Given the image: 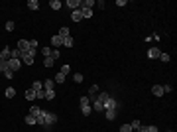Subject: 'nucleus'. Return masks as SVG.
I'll list each match as a JSON object with an SVG mask.
<instances>
[{
    "mask_svg": "<svg viewBox=\"0 0 177 132\" xmlns=\"http://www.w3.org/2000/svg\"><path fill=\"white\" fill-rule=\"evenodd\" d=\"M91 107H93V110H94V113H104V104H103V103H98L97 99H94V101H91Z\"/></svg>",
    "mask_w": 177,
    "mask_h": 132,
    "instance_id": "9",
    "label": "nucleus"
},
{
    "mask_svg": "<svg viewBox=\"0 0 177 132\" xmlns=\"http://www.w3.org/2000/svg\"><path fill=\"white\" fill-rule=\"evenodd\" d=\"M161 89H163V93H171L173 87H171V85H161Z\"/></svg>",
    "mask_w": 177,
    "mask_h": 132,
    "instance_id": "45",
    "label": "nucleus"
},
{
    "mask_svg": "<svg viewBox=\"0 0 177 132\" xmlns=\"http://www.w3.org/2000/svg\"><path fill=\"white\" fill-rule=\"evenodd\" d=\"M59 55H61V53H59V49H53V47H51V55H49V57H51V59H57Z\"/></svg>",
    "mask_w": 177,
    "mask_h": 132,
    "instance_id": "39",
    "label": "nucleus"
},
{
    "mask_svg": "<svg viewBox=\"0 0 177 132\" xmlns=\"http://www.w3.org/2000/svg\"><path fill=\"white\" fill-rule=\"evenodd\" d=\"M36 99H45V91H37V93H36Z\"/></svg>",
    "mask_w": 177,
    "mask_h": 132,
    "instance_id": "42",
    "label": "nucleus"
},
{
    "mask_svg": "<svg viewBox=\"0 0 177 132\" xmlns=\"http://www.w3.org/2000/svg\"><path fill=\"white\" fill-rule=\"evenodd\" d=\"M22 63H26V65H33V55L32 53H24V57H22Z\"/></svg>",
    "mask_w": 177,
    "mask_h": 132,
    "instance_id": "12",
    "label": "nucleus"
},
{
    "mask_svg": "<svg viewBox=\"0 0 177 132\" xmlns=\"http://www.w3.org/2000/svg\"><path fill=\"white\" fill-rule=\"evenodd\" d=\"M57 36H61V38H67V36H71V34H69V28H67V26H61Z\"/></svg>",
    "mask_w": 177,
    "mask_h": 132,
    "instance_id": "20",
    "label": "nucleus"
},
{
    "mask_svg": "<svg viewBox=\"0 0 177 132\" xmlns=\"http://www.w3.org/2000/svg\"><path fill=\"white\" fill-rule=\"evenodd\" d=\"M132 132H136V130H132Z\"/></svg>",
    "mask_w": 177,
    "mask_h": 132,
    "instance_id": "50",
    "label": "nucleus"
},
{
    "mask_svg": "<svg viewBox=\"0 0 177 132\" xmlns=\"http://www.w3.org/2000/svg\"><path fill=\"white\" fill-rule=\"evenodd\" d=\"M148 132H159L158 126H148Z\"/></svg>",
    "mask_w": 177,
    "mask_h": 132,
    "instance_id": "49",
    "label": "nucleus"
},
{
    "mask_svg": "<svg viewBox=\"0 0 177 132\" xmlns=\"http://www.w3.org/2000/svg\"><path fill=\"white\" fill-rule=\"evenodd\" d=\"M0 59H2V61H8V59H10V47H8V45L2 49V53H0Z\"/></svg>",
    "mask_w": 177,
    "mask_h": 132,
    "instance_id": "14",
    "label": "nucleus"
},
{
    "mask_svg": "<svg viewBox=\"0 0 177 132\" xmlns=\"http://www.w3.org/2000/svg\"><path fill=\"white\" fill-rule=\"evenodd\" d=\"M159 59H161V61H163V63H167V61H169V59H171V57H169V55H167V53H161V55H159Z\"/></svg>",
    "mask_w": 177,
    "mask_h": 132,
    "instance_id": "43",
    "label": "nucleus"
},
{
    "mask_svg": "<svg viewBox=\"0 0 177 132\" xmlns=\"http://www.w3.org/2000/svg\"><path fill=\"white\" fill-rule=\"evenodd\" d=\"M61 45H63V38L57 36V34H55V36H51V47H53V49H59Z\"/></svg>",
    "mask_w": 177,
    "mask_h": 132,
    "instance_id": "4",
    "label": "nucleus"
},
{
    "mask_svg": "<svg viewBox=\"0 0 177 132\" xmlns=\"http://www.w3.org/2000/svg\"><path fill=\"white\" fill-rule=\"evenodd\" d=\"M18 49L22 53H28L30 49H32V47H30V42H28V40H20V42H18Z\"/></svg>",
    "mask_w": 177,
    "mask_h": 132,
    "instance_id": "5",
    "label": "nucleus"
},
{
    "mask_svg": "<svg viewBox=\"0 0 177 132\" xmlns=\"http://www.w3.org/2000/svg\"><path fill=\"white\" fill-rule=\"evenodd\" d=\"M6 63H8V69H10V71H14V73L20 69V65H22V61H20V59H8Z\"/></svg>",
    "mask_w": 177,
    "mask_h": 132,
    "instance_id": "3",
    "label": "nucleus"
},
{
    "mask_svg": "<svg viewBox=\"0 0 177 132\" xmlns=\"http://www.w3.org/2000/svg\"><path fill=\"white\" fill-rule=\"evenodd\" d=\"M55 122H57V114H53V113H45V124H43V128L53 126Z\"/></svg>",
    "mask_w": 177,
    "mask_h": 132,
    "instance_id": "2",
    "label": "nucleus"
},
{
    "mask_svg": "<svg viewBox=\"0 0 177 132\" xmlns=\"http://www.w3.org/2000/svg\"><path fill=\"white\" fill-rule=\"evenodd\" d=\"M108 99H110V95H108V93H104V91H103V93H98V97H97V101H98V103H106Z\"/></svg>",
    "mask_w": 177,
    "mask_h": 132,
    "instance_id": "17",
    "label": "nucleus"
},
{
    "mask_svg": "<svg viewBox=\"0 0 177 132\" xmlns=\"http://www.w3.org/2000/svg\"><path fill=\"white\" fill-rule=\"evenodd\" d=\"M49 6H51V10H61V6H63V4H61L59 0H51V2H49Z\"/></svg>",
    "mask_w": 177,
    "mask_h": 132,
    "instance_id": "26",
    "label": "nucleus"
},
{
    "mask_svg": "<svg viewBox=\"0 0 177 132\" xmlns=\"http://www.w3.org/2000/svg\"><path fill=\"white\" fill-rule=\"evenodd\" d=\"M98 93H100L98 85H91V87H89V95H87V97H89L91 101H94V99H97V95H98Z\"/></svg>",
    "mask_w": 177,
    "mask_h": 132,
    "instance_id": "6",
    "label": "nucleus"
},
{
    "mask_svg": "<svg viewBox=\"0 0 177 132\" xmlns=\"http://www.w3.org/2000/svg\"><path fill=\"white\" fill-rule=\"evenodd\" d=\"M28 8L30 10H37V8H39V2H37V0H30V2H28Z\"/></svg>",
    "mask_w": 177,
    "mask_h": 132,
    "instance_id": "29",
    "label": "nucleus"
},
{
    "mask_svg": "<svg viewBox=\"0 0 177 132\" xmlns=\"http://www.w3.org/2000/svg\"><path fill=\"white\" fill-rule=\"evenodd\" d=\"M94 6V0H81V8H91L93 10Z\"/></svg>",
    "mask_w": 177,
    "mask_h": 132,
    "instance_id": "19",
    "label": "nucleus"
},
{
    "mask_svg": "<svg viewBox=\"0 0 177 132\" xmlns=\"http://www.w3.org/2000/svg\"><path fill=\"white\" fill-rule=\"evenodd\" d=\"M30 47H32V49H37V47H39V43H37V40H32V42H30Z\"/></svg>",
    "mask_w": 177,
    "mask_h": 132,
    "instance_id": "46",
    "label": "nucleus"
},
{
    "mask_svg": "<svg viewBox=\"0 0 177 132\" xmlns=\"http://www.w3.org/2000/svg\"><path fill=\"white\" fill-rule=\"evenodd\" d=\"M120 132H132L130 122H128V124H122V126H120Z\"/></svg>",
    "mask_w": 177,
    "mask_h": 132,
    "instance_id": "36",
    "label": "nucleus"
},
{
    "mask_svg": "<svg viewBox=\"0 0 177 132\" xmlns=\"http://www.w3.org/2000/svg\"><path fill=\"white\" fill-rule=\"evenodd\" d=\"M97 8H100V10H103V8H106V4H104V0H98V2H97Z\"/></svg>",
    "mask_w": 177,
    "mask_h": 132,
    "instance_id": "47",
    "label": "nucleus"
},
{
    "mask_svg": "<svg viewBox=\"0 0 177 132\" xmlns=\"http://www.w3.org/2000/svg\"><path fill=\"white\" fill-rule=\"evenodd\" d=\"M136 132H148V126H144V124H140V128H138Z\"/></svg>",
    "mask_w": 177,
    "mask_h": 132,
    "instance_id": "48",
    "label": "nucleus"
},
{
    "mask_svg": "<svg viewBox=\"0 0 177 132\" xmlns=\"http://www.w3.org/2000/svg\"><path fill=\"white\" fill-rule=\"evenodd\" d=\"M24 120H26V124H30V126H32V124H37V122H36V116H32V114H28Z\"/></svg>",
    "mask_w": 177,
    "mask_h": 132,
    "instance_id": "31",
    "label": "nucleus"
},
{
    "mask_svg": "<svg viewBox=\"0 0 177 132\" xmlns=\"http://www.w3.org/2000/svg\"><path fill=\"white\" fill-rule=\"evenodd\" d=\"M83 79H85V77L81 75V73H75V75H73V81H75V83H83Z\"/></svg>",
    "mask_w": 177,
    "mask_h": 132,
    "instance_id": "35",
    "label": "nucleus"
},
{
    "mask_svg": "<svg viewBox=\"0 0 177 132\" xmlns=\"http://www.w3.org/2000/svg\"><path fill=\"white\" fill-rule=\"evenodd\" d=\"M39 53H42V55L43 57H49V55H51V47H42V49H39Z\"/></svg>",
    "mask_w": 177,
    "mask_h": 132,
    "instance_id": "27",
    "label": "nucleus"
},
{
    "mask_svg": "<svg viewBox=\"0 0 177 132\" xmlns=\"http://www.w3.org/2000/svg\"><path fill=\"white\" fill-rule=\"evenodd\" d=\"M79 103H81V107H87V104H91V99L85 95V97H81V99H79Z\"/></svg>",
    "mask_w": 177,
    "mask_h": 132,
    "instance_id": "32",
    "label": "nucleus"
},
{
    "mask_svg": "<svg viewBox=\"0 0 177 132\" xmlns=\"http://www.w3.org/2000/svg\"><path fill=\"white\" fill-rule=\"evenodd\" d=\"M71 20H73V22H81V20H83L81 10H75V12H71Z\"/></svg>",
    "mask_w": 177,
    "mask_h": 132,
    "instance_id": "13",
    "label": "nucleus"
},
{
    "mask_svg": "<svg viewBox=\"0 0 177 132\" xmlns=\"http://www.w3.org/2000/svg\"><path fill=\"white\" fill-rule=\"evenodd\" d=\"M6 30H8V32H14V22H12V20L6 22Z\"/></svg>",
    "mask_w": 177,
    "mask_h": 132,
    "instance_id": "41",
    "label": "nucleus"
},
{
    "mask_svg": "<svg viewBox=\"0 0 177 132\" xmlns=\"http://www.w3.org/2000/svg\"><path fill=\"white\" fill-rule=\"evenodd\" d=\"M65 4L71 8V12H75V10H81V0H67Z\"/></svg>",
    "mask_w": 177,
    "mask_h": 132,
    "instance_id": "8",
    "label": "nucleus"
},
{
    "mask_svg": "<svg viewBox=\"0 0 177 132\" xmlns=\"http://www.w3.org/2000/svg\"><path fill=\"white\" fill-rule=\"evenodd\" d=\"M53 63H55V59H51V57H45V59H43V65L45 67H53Z\"/></svg>",
    "mask_w": 177,
    "mask_h": 132,
    "instance_id": "34",
    "label": "nucleus"
},
{
    "mask_svg": "<svg viewBox=\"0 0 177 132\" xmlns=\"http://www.w3.org/2000/svg\"><path fill=\"white\" fill-rule=\"evenodd\" d=\"M81 14H83V20L85 18H91V16H93V10H91V8H81Z\"/></svg>",
    "mask_w": 177,
    "mask_h": 132,
    "instance_id": "23",
    "label": "nucleus"
},
{
    "mask_svg": "<svg viewBox=\"0 0 177 132\" xmlns=\"http://www.w3.org/2000/svg\"><path fill=\"white\" fill-rule=\"evenodd\" d=\"M32 89L36 91V93H37V91H42L43 89V83H42V81H33V83H32Z\"/></svg>",
    "mask_w": 177,
    "mask_h": 132,
    "instance_id": "24",
    "label": "nucleus"
},
{
    "mask_svg": "<svg viewBox=\"0 0 177 132\" xmlns=\"http://www.w3.org/2000/svg\"><path fill=\"white\" fill-rule=\"evenodd\" d=\"M159 55H161V51H159L158 47H149L148 49V57L149 59H159Z\"/></svg>",
    "mask_w": 177,
    "mask_h": 132,
    "instance_id": "7",
    "label": "nucleus"
},
{
    "mask_svg": "<svg viewBox=\"0 0 177 132\" xmlns=\"http://www.w3.org/2000/svg\"><path fill=\"white\" fill-rule=\"evenodd\" d=\"M45 99H47V101L55 99V89H51V91H45Z\"/></svg>",
    "mask_w": 177,
    "mask_h": 132,
    "instance_id": "33",
    "label": "nucleus"
},
{
    "mask_svg": "<svg viewBox=\"0 0 177 132\" xmlns=\"http://www.w3.org/2000/svg\"><path fill=\"white\" fill-rule=\"evenodd\" d=\"M51 89H55V81L53 79H45L43 81V91H51Z\"/></svg>",
    "mask_w": 177,
    "mask_h": 132,
    "instance_id": "11",
    "label": "nucleus"
},
{
    "mask_svg": "<svg viewBox=\"0 0 177 132\" xmlns=\"http://www.w3.org/2000/svg\"><path fill=\"white\" fill-rule=\"evenodd\" d=\"M4 95H6V99H14L16 97V89L14 87H8V89L4 91Z\"/></svg>",
    "mask_w": 177,
    "mask_h": 132,
    "instance_id": "16",
    "label": "nucleus"
},
{
    "mask_svg": "<svg viewBox=\"0 0 177 132\" xmlns=\"http://www.w3.org/2000/svg\"><path fill=\"white\" fill-rule=\"evenodd\" d=\"M33 99H36V91L28 89V91H26V101H33Z\"/></svg>",
    "mask_w": 177,
    "mask_h": 132,
    "instance_id": "25",
    "label": "nucleus"
},
{
    "mask_svg": "<svg viewBox=\"0 0 177 132\" xmlns=\"http://www.w3.org/2000/svg\"><path fill=\"white\" fill-rule=\"evenodd\" d=\"M152 93H154L155 97H161V95H163V89H161V85H154V87H152Z\"/></svg>",
    "mask_w": 177,
    "mask_h": 132,
    "instance_id": "21",
    "label": "nucleus"
},
{
    "mask_svg": "<svg viewBox=\"0 0 177 132\" xmlns=\"http://www.w3.org/2000/svg\"><path fill=\"white\" fill-rule=\"evenodd\" d=\"M6 69H8V63H6V61H2V59H0V73H4Z\"/></svg>",
    "mask_w": 177,
    "mask_h": 132,
    "instance_id": "40",
    "label": "nucleus"
},
{
    "mask_svg": "<svg viewBox=\"0 0 177 132\" xmlns=\"http://www.w3.org/2000/svg\"><path fill=\"white\" fill-rule=\"evenodd\" d=\"M39 113H42V109H39L37 104H32V107H30V114H32V116H37Z\"/></svg>",
    "mask_w": 177,
    "mask_h": 132,
    "instance_id": "22",
    "label": "nucleus"
},
{
    "mask_svg": "<svg viewBox=\"0 0 177 132\" xmlns=\"http://www.w3.org/2000/svg\"><path fill=\"white\" fill-rule=\"evenodd\" d=\"M4 77H6V79H12V77H14V71L6 69V71H4Z\"/></svg>",
    "mask_w": 177,
    "mask_h": 132,
    "instance_id": "44",
    "label": "nucleus"
},
{
    "mask_svg": "<svg viewBox=\"0 0 177 132\" xmlns=\"http://www.w3.org/2000/svg\"><path fill=\"white\" fill-rule=\"evenodd\" d=\"M69 71H71V67H69V65H63V67H61V71H59V73H63V75L67 77V75H69Z\"/></svg>",
    "mask_w": 177,
    "mask_h": 132,
    "instance_id": "37",
    "label": "nucleus"
},
{
    "mask_svg": "<svg viewBox=\"0 0 177 132\" xmlns=\"http://www.w3.org/2000/svg\"><path fill=\"white\" fill-rule=\"evenodd\" d=\"M22 57H24V53L20 51L18 47H14V49H10V59H20V61H22Z\"/></svg>",
    "mask_w": 177,
    "mask_h": 132,
    "instance_id": "10",
    "label": "nucleus"
},
{
    "mask_svg": "<svg viewBox=\"0 0 177 132\" xmlns=\"http://www.w3.org/2000/svg\"><path fill=\"white\" fill-rule=\"evenodd\" d=\"M140 120H132V122H130V126H132V130H138V128H140Z\"/></svg>",
    "mask_w": 177,
    "mask_h": 132,
    "instance_id": "38",
    "label": "nucleus"
},
{
    "mask_svg": "<svg viewBox=\"0 0 177 132\" xmlns=\"http://www.w3.org/2000/svg\"><path fill=\"white\" fill-rule=\"evenodd\" d=\"M53 81H55V85H63V83H65V75H63V73H57V75L53 77Z\"/></svg>",
    "mask_w": 177,
    "mask_h": 132,
    "instance_id": "15",
    "label": "nucleus"
},
{
    "mask_svg": "<svg viewBox=\"0 0 177 132\" xmlns=\"http://www.w3.org/2000/svg\"><path fill=\"white\" fill-rule=\"evenodd\" d=\"M103 104H104V110H118L120 109V103H118L116 99H112V97L106 101V103H103Z\"/></svg>",
    "mask_w": 177,
    "mask_h": 132,
    "instance_id": "1",
    "label": "nucleus"
},
{
    "mask_svg": "<svg viewBox=\"0 0 177 132\" xmlns=\"http://www.w3.org/2000/svg\"><path fill=\"white\" fill-rule=\"evenodd\" d=\"M81 113H83L85 116H89V114L93 113V107H91V104H87V107H81Z\"/></svg>",
    "mask_w": 177,
    "mask_h": 132,
    "instance_id": "28",
    "label": "nucleus"
},
{
    "mask_svg": "<svg viewBox=\"0 0 177 132\" xmlns=\"http://www.w3.org/2000/svg\"><path fill=\"white\" fill-rule=\"evenodd\" d=\"M118 114V110H104V116H106V120H114Z\"/></svg>",
    "mask_w": 177,
    "mask_h": 132,
    "instance_id": "18",
    "label": "nucleus"
},
{
    "mask_svg": "<svg viewBox=\"0 0 177 132\" xmlns=\"http://www.w3.org/2000/svg\"><path fill=\"white\" fill-rule=\"evenodd\" d=\"M63 45H65V47H73V38H71V36L63 38Z\"/></svg>",
    "mask_w": 177,
    "mask_h": 132,
    "instance_id": "30",
    "label": "nucleus"
}]
</instances>
